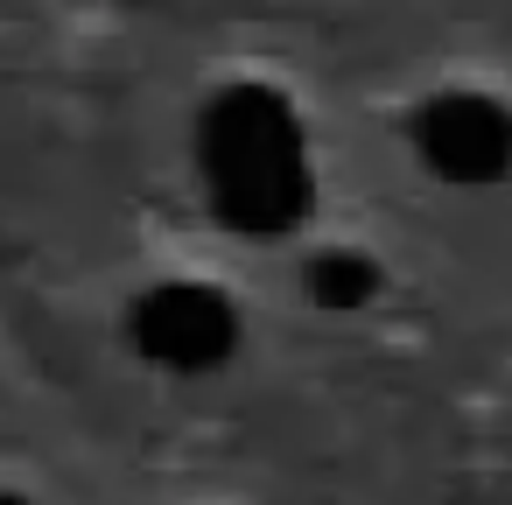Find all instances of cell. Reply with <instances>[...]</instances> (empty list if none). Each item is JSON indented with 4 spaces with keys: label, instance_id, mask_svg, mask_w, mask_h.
<instances>
[{
    "label": "cell",
    "instance_id": "6da1fadb",
    "mask_svg": "<svg viewBox=\"0 0 512 505\" xmlns=\"http://www.w3.org/2000/svg\"><path fill=\"white\" fill-rule=\"evenodd\" d=\"M204 211L239 239H288L316 218V141L302 106L267 78H225L190 120Z\"/></svg>",
    "mask_w": 512,
    "mask_h": 505
},
{
    "label": "cell",
    "instance_id": "7a4b0ae2",
    "mask_svg": "<svg viewBox=\"0 0 512 505\" xmlns=\"http://www.w3.org/2000/svg\"><path fill=\"white\" fill-rule=\"evenodd\" d=\"M120 330H127V351L162 379H211L246 344L239 302L204 274H162V281L134 288Z\"/></svg>",
    "mask_w": 512,
    "mask_h": 505
},
{
    "label": "cell",
    "instance_id": "3957f363",
    "mask_svg": "<svg viewBox=\"0 0 512 505\" xmlns=\"http://www.w3.org/2000/svg\"><path fill=\"white\" fill-rule=\"evenodd\" d=\"M407 155L442 190H498L512 176V106L484 85H435L407 106Z\"/></svg>",
    "mask_w": 512,
    "mask_h": 505
},
{
    "label": "cell",
    "instance_id": "277c9868",
    "mask_svg": "<svg viewBox=\"0 0 512 505\" xmlns=\"http://www.w3.org/2000/svg\"><path fill=\"white\" fill-rule=\"evenodd\" d=\"M302 288H309V302H316L323 316H365V309L386 295V267H379V253H365V246L330 239V246L309 253Z\"/></svg>",
    "mask_w": 512,
    "mask_h": 505
},
{
    "label": "cell",
    "instance_id": "5b68a950",
    "mask_svg": "<svg viewBox=\"0 0 512 505\" xmlns=\"http://www.w3.org/2000/svg\"><path fill=\"white\" fill-rule=\"evenodd\" d=\"M0 505H29V498H22V491H0Z\"/></svg>",
    "mask_w": 512,
    "mask_h": 505
}]
</instances>
